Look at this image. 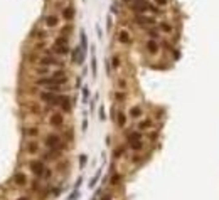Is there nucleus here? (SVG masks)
I'll list each match as a JSON object with an SVG mask.
<instances>
[{
	"mask_svg": "<svg viewBox=\"0 0 219 200\" xmlns=\"http://www.w3.org/2000/svg\"><path fill=\"white\" fill-rule=\"evenodd\" d=\"M130 7L137 12V15H140V14H145L147 10L153 12V14H162V12H160V8H158V7H155V5H152V4H148L147 0H131V2H130Z\"/></svg>",
	"mask_w": 219,
	"mask_h": 200,
	"instance_id": "1",
	"label": "nucleus"
},
{
	"mask_svg": "<svg viewBox=\"0 0 219 200\" xmlns=\"http://www.w3.org/2000/svg\"><path fill=\"white\" fill-rule=\"evenodd\" d=\"M46 146H47L49 150H62L64 148V145H62V141H61V136L56 135V133H51V135L46 136Z\"/></svg>",
	"mask_w": 219,
	"mask_h": 200,
	"instance_id": "2",
	"label": "nucleus"
},
{
	"mask_svg": "<svg viewBox=\"0 0 219 200\" xmlns=\"http://www.w3.org/2000/svg\"><path fill=\"white\" fill-rule=\"evenodd\" d=\"M40 99L46 101L49 106H57L59 99H61V94H57V93H51V91H44V93H40Z\"/></svg>",
	"mask_w": 219,
	"mask_h": 200,
	"instance_id": "3",
	"label": "nucleus"
},
{
	"mask_svg": "<svg viewBox=\"0 0 219 200\" xmlns=\"http://www.w3.org/2000/svg\"><path fill=\"white\" fill-rule=\"evenodd\" d=\"M133 20H135V24H138V25H142V27H148V25H155V24H157L155 17H150V15H145V14L135 15Z\"/></svg>",
	"mask_w": 219,
	"mask_h": 200,
	"instance_id": "4",
	"label": "nucleus"
},
{
	"mask_svg": "<svg viewBox=\"0 0 219 200\" xmlns=\"http://www.w3.org/2000/svg\"><path fill=\"white\" fill-rule=\"evenodd\" d=\"M30 171L36 175L37 178L44 177V171H46V165H44V161H42V160H34V161H30Z\"/></svg>",
	"mask_w": 219,
	"mask_h": 200,
	"instance_id": "5",
	"label": "nucleus"
},
{
	"mask_svg": "<svg viewBox=\"0 0 219 200\" xmlns=\"http://www.w3.org/2000/svg\"><path fill=\"white\" fill-rule=\"evenodd\" d=\"M12 180H14V183H15L17 187H26V185H27V175H26V173H22V171L15 173Z\"/></svg>",
	"mask_w": 219,
	"mask_h": 200,
	"instance_id": "6",
	"label": "nucleus"
},
{
	"mask_svg": "<svg viewBox=\"0 0 219 200\" xmlns=\"http://www.w3.org/2000/svg\"><path fill=\"white\" fill-rule=\"evenodd\" d=\"M59 106H61V109L64 111V113H68V111H71V98L66 94H61V99H59Z\"/></svg>",
	"mask_w": 219,
	"mask_h": 200,
	"instance_id": "7",
	"label": "nucleus"
},
{
	"mask_svg": "<svg viewBox=\"0 0 219 200\" xmlns=\"http://www.w3.org/2000/svg\"><path fill=\"white\" fill-rule=\"evenodd\" d=\"M49 123H51V126L59 128V126H62V124H64V116H62L61 113H54V114L51 116V120H49Z\"/></svg>",
	"mask_w": 219,
	"mask_h": 200,
	"instance_id": "8",
	"label": "nucleus"
},
{
	"mask_svg": "<svg viewBox=\"0 0 219 200\" xmlns=\"http://www.w3.org/2000/svg\"><path fill=\"white\" fill-rule=\"evenodd\" d=\"M127 141H128V145L142 141V133H140V131H130V133L127 135Z\"/></svg>",
	"mask_w": 219,
	"mask_h": 200,
	"instance_id": "9",
	"label": "nucleus"
},
{
	"mask_svg": "<svg viewBox=\"0 0 219 200\" xmlns=\"http://www.w3.org/2000/svg\"><path fill=\"white\" fill-rule=\"evenodd\" d=\"M145 47H147V51H148L150 54H157L158 52V42L155 39H148L145 42Z\"/></svg>",
	"mask_w": 219,
	"mask_h": 200,
	"instance_id": "10",
	"label": "nucleus"
},
{
	"mask_svg": "<svg viewBox=\"0 0 219 200\" xmlns=\"http://www.w3.org/2000/svg\"><path fill=\"white\" fill-rule=\"evenodd\" d=\"M118 40H120L121 44H131V36L128 30L121 29L120 32H118Z\"/></svg>",
	"mask_w": 219,
	"mask_h": 200,
	"instance_id": "11",
	"label": "nucleus"
},
{
	"mask_svg": "<svg viewBox=\"0 0 219 200\" xmlns=\"http://www.w3.org/2000/svg\"><path fill=\"white\" fill-rule=\"evenodd\" d=\"M44 22H46V25L47 27H56L59 24V19H57V15H54V14H51V15H46L44 17Z\"/></svg>",
	"mask_w": 219,
	"mask_h": 200,
	"instance_id": "12",
	"label": "nucleus"
},
{
	"mask_svg": "<svg viewBox=\"0 0 219 200\" xmlns=\"http://www.w3.org/2000/svg\"><path fill=\"white\" fill-rule=\"evenodd\" d=\"M26 151L30 153V155L39 153V143H37V141H27L26 143Z\"/></svg>",
	"mask_w": 219,
	"mask_h": 200,
	"instance_id": "13",
	"label": "nucleus"
},
{
	"mask_svg": "<svg viewBox=\"0 0 219 200\" xmlns=\"http://www.w3.org/2000/svg\"><path fill=\"white\" fill-rule=\"evenodd\" d=\"M142 114H143V109L140 108V106H133V108L130 109V118L131 120H138Z\"/></svg>",
	"mask_w": 219,
	"mask_h": 200,
	"instance_id": "14",
	"label": "nucleus"
},
{
	"mask_svg": "<svg viewBox=\"0 0 219 200\" xmlns=\"http://www.w3.org/2000/svg\"><path fill=\"white\" fill-rule=\"evenodd\" d=\"M62 19L64 20H73L74 19V7H66L62 10Z\"/></svg>",
	"mask_w": 219,
	"mask_h": 200,
	"instance_id": "15",
	"label": "nucleus"
},
{
	"mask_svg": "<svg viewBox=\"0 0 219 200\" xmlns=\"http://www.w3.org/2000/svg\"><path fill=\"white\" fill-rule=\"evenodd\" d=\"M24 135L26 136H30V138H37L39 136V128H24Z\"/></svg>",
	"mask_w": 219,
	"mask_h": 200,
	"instance_id": "16",
	"label": "nucleus"
},
{
	"mask_svg": "<svg viewBox=\"0 0 219 200\" xmlns=\"http://www.w3.org/2000/svg\"><path fill=\"white\" fill-rule=\"evenodd\" d=\"M96 71H98V64H96L95 47H91V73H93V77H96Z\"/></svg>",
	"mask_w": 219,
	"mask_h": 200,
	"instance_id": "17",
	"label": "nucleus"
},
{
	"mask_svg": "<svg viewBox=\"0 0 219 200\" xmlns=\"http://www.w3.org/2000/svg\"><path fill=\"white\" fill-rule=\"evenodd\" d=\"M54 52L56 54H59V56H66V54H69V47L68 46H54Z\"/></svg>",
	"mask_w": 219,
	"mask_h": 200,
	"instance_id": "18",
	"label": "nucleus"
},
{
	"mask_svg": "<svg viewBox=\"0 0 219 200\" xmlns=\"http://www.w3.org/2000/svg\"><path fill=\"white\" fill-rule=\"evenodd\" d=\"M81 51H83V54H86V51H88V37H86V34H84V30H81Z\"/></svg>",
	"mask_w": 219,
	"mask_h": 200,
	"instance_id": "19",
	"label": "nucleus"
},
{
	"mask_svg": "<svg viewBox=\"0 0 219 200\" xmlns=\"http://www.w3.org/2000/svg\"><path fill=\"white\" fill-rule=\"evenodd\" d=\"M152 124H153V121L150 120V118H147V120H143V121H140L138 123V130L142 131V130H148V128H152Z\"/></svg>",
	"mask_w": 219,
	"mask_h": 200,
	"instance_id": "20",
	"label": "nucleus"
},
{
	"mask_svg": "<svg viewBox=\"0 0 219 200\" xmlns=\"http://www.w3.org/2000/svg\"><path fill=\"white\" fill-rule=\"evenodd\" d=\"M116 123H118L120 128H123L125 124H127V116H125V113H121V111L116 113Z\"/></svg>",
	"mask_w": 219,
	"mask_h": 200,
	"instance_id": "21",
	"label": "nucleus"
},
{
	"mask_svg": "<svg viewBox=\"0 0 219 200\" xmlns=\"http://www.w3.org/2000/svg\"><path fill=\"white\" fill-rule=\"evenodd\" d=\"M99 177H101V170H98L95 173V177H93L91 180H89V188H95L96 187V183H98V180H99Z\"/></svg>",
	"mask_w": 219,
	"mask_h": 200,
	"instance_id": "22",
	"label": "nucleus"
},
{
	"mask_svg": "<svg viewBox=\"0 0 219 200\" xmlns=\"http://www.w3.org/2000/svg\"><path fill=\"white\" fill-rule=\"evenodd\" d=\"M54 46H68V37L66 36H59L57 39H56Z\"/></svg>",
	"mask_w": 219,
	"mask_h": 200,
	"instance_id": "23",
	"label": "nucleus"
},
{
	"mask_svg": "<svg viewBox=\"0 0 219 200\" xmlns=\"http://www.w3.org/2000/svg\"><path fill=\"white\" fill-rule=\"evenodd\" d=\"M158 27H160V30H164V32H167V34L172 32V25H170V24H167V22H162V24H158Z\"/></svg>",
	"mask_w": 219,
	"mask_h": 200,
	"instance_id": "24",
	"label": "nucleus"
},
{
	"mask_svg": "<svg viewBox=\"0 0 219 200\" xmlns=\"http://www.w3.org/2000/svg\"><path fill=\"white\" fill-rule=\"evenodd\" d=\"M109 182H111V185H118V183L121 182V175H120V173H113V175H111V180H109Z\"/></svg>",
	"mask_w": 219,
	"mask_h": 200,
	"instance_id": "25",
	"label": "nucleus"
},
{
	"mask_svg": "<svg viewBox=\"0 0 219 200\" xmlns=\"http://www.w3.org/2000/svg\"><path fill=\"white\" fill-rule=\"evenodd\" d=\"M88 99H89V87L84 86L83 87V103H84V104L88 103Z\"/></svg>",
	"mask_w": 219,
	"mask_h": 200,
	"instance_id": "26",
	"label": "nucleus"
},
{
	"mask_svg": "<svg viewBox=\"0 0 219 200\" xmlns=\"http://www.w3.org/2000/svg\"><path fill=\"white\" fill-rule=\"evenodd\" d=\"M111 66H113L115 69L120 67V57H118V56H113V57H111Z\"/></svg>",
	"mask_w": 219,
	"mask_h": 200,
	"instance_id": "27",
	"label": "nucleus"
},
{
	"mask_svg": "<svg viewBox=\"0 0 219 200\" xmlns=\"http://www.w3.org/2000/svg\"><path fill=\"white\" fill-rule=\"evenodd\" d=\"M125 98H127V94H125L123 91L115 93V99H116V101H125Z\"/></svg>",
	"mask_w": 219,
	"mask_h": 200,
	"instance_id": "28",
	"label": "nucleus"
},
{
	"mask_svg": "<svg viewBox=\"0 0 219 200\" xmlns=\"http://www.w3.org/2000/svg\"><path fill=\"white\" fill-rule=\"evenodd\" d=\"M131 150H135V151H140V150L143 148V141H138V143H133V145H130Z\"/></svg>",
	"mask_w": 219,
	"mask_h": 200,
	"instance_id": "29",
	"label": "nucleus"
},
{
	"mask_svg": "<svg viewBox=\"0 0 219 200\" xmlns=\"http://www.w3.org/2000/svg\"><path fill=\"white\" fill-rule=\"evenodd\" d=\"M106 120V111L103 106H99V121H105Z\"/></svg>",
	"mask_w": 219,
	"mask_h": 200,
	"instance_id": "30",
	"label": "nucleus"
},
{
	"mask_svg": "<svg viewBox=\"0 0 219 200\" xmlns=\"http://www.w3.org/2000/svg\"><path fill=\"white\" fill-rule=\"evenodd\" d=\"M71 30H73V27H71V25H66L64 29L61 30V36H66V37H68V34H69Z\"/></svg>",
	"mask_w": 219,
	"mask_h": 200,
	"instance_id": "31",
	"label": "nucleus"
},
{
	"mask_svg": "<svg viewBox=\"0 0 219 200\" xmlns=\"http://www.w3.org/2000/svg\"><path fill=\"white\" fill-rule=\"evenodd\" d=\"M118 87H120V89H121V91H123V89H127V81H125V79H118Z\"/></svg>",
	"mask_w": 219,
	"mask_h": 200,
	"instance_id": "32",
	"label": "nucleus"
},
{
	"mask_svg": "<svg viewBox=\"0 0 219 200\" xmlns=\"http://www.w3.org/2000/svg\"><path fill=\"white\" fill-rule=\"evenodd\" d=\"M78 197H79V190H76V188H74V192L71 193L69 197H68V200H76Z\"/></svg>",
	"mask_w": 219,
	"mask_h": 200,
	"instance_id": "33",
	"label": "nucleus"
},
{
	"mask_svg": "<svg viewBox=\"0 0 219 200\" xmlns=\"http://www.w3.org/2000/svg\"><path fill=\"white\" fill-rule=\"evenodd\" d=\"M147 34H148L150 37H153V39H157V37H158V32H157V30H153V29H148V30H147Z\"/></svg>",
	"mask_w": 219,
	"mask_h": 200,
	"instance_id": "34",
	"label": "nucleus"
},
{
	"mask_svg": "<svg viewBox=\"0 0 219 200\" xmlns=\"http://www.w3.org/2000/svg\"><path fill=\"white\" fill-rule=\"evenodd\" d=\"M86 160H88L86 155H81V157H79V165H81V168H84V165H86Z\"/></svg>",
	"mask_w": 219,
	"mask_h": 200,
	"instance_id": "35",
	"label": "nucleus"
},
{
	"mask_svg": "<svg viewBox=\"0 0 219 200\" xmlns=\"http://www.w3.org/2000/svg\"><path fill=\"white\" fill-rule=\"evenodd\" d=\"M121 155H123V148H116V150H115V153H113L115 158H120Z\"/></svg>",
	"mask_w": 219,
	"mask_h": 200,
	"instance_id": "36",
	"label": "nucleus"
},
{
	"mask_svg": "<svg viewBox=\"0 0 219 200\" xmlns=\"http://www.w3.org/2000/svg\"><path fill=\"white\" fill-rule=\"evenodd\" d=\"M155 4H157L158 7H164V5L169 4V0H155Z\"/></svg>",
	"mask_w": 219,
	"mask_h": 200,
	"instance_id": "37",
	"label": "nucleus"
},
{
	"mask_svg": "<svg viewBox=\"0 0 219 200\" xmlns=\"http://www.w3.org/2000/svg\"><path fill=\"white\" fill-rule=\"evenodd\" d=\"M51 175H52V171L49 170V168H46V171H44V178H51Z\"/></svg>",
	"mask_w": 219,
	"mask_h": 200,
	"instance_id": "38",
	"label": "nucleus"
},
{
	"mask_svg": "<svg viewBox=\"0 0 219 200\" xmlns=\"http://www.w3.org/2000/svg\"><path fill=\"white\" fill-rule=\"evenodd\" d=\"M81 182H83V178H81V177H79V178L76 180V183H74V188H76V190H79V185H81Z\"/></svg>",
	"mask_w": 219,
	"mask_h": 200,
	"instance_id": "39",
	"label": "nucleus"
},
{
	"mask_svg": "<svg viewBox=\"0 0 219 200\" xmlns=\"http://www.w3.org/2000/svg\"><path fill=\"white\" fill-rule=\"evenodd\" d=\"M113 198V195H111V193H105V195L101 197V200H111Z\"/></svg>",
	"mask_w": 219,
	"mask_h": 200,
	"instance_id": "40",
	"label": "nucleus"
},
{
	"mask_svg": "<svg viewBox=\"0 0 219 200\" xmlns=\"http://www.w3.org/2000/svg\"><path fill=\"white\" fill-rule=\"evenodd\" d=\"M37 73H39V74H47V67H39Z\"/></svg>",
	"mask_w": 219,
	"mask_h": 200,
	"instance_id": "41",
	"label": "nucleus"
},
{
	"mask_svg": "<svg viewBox=\"0 0 219 200\" xmlns=\"http://www.w3.org/2000/svg\"><path fill=\"white\" fill-rule=\"evenodd\" d=\"M88 130V120L84 118V121H83V131H86Z\"/></svg>",
	"mask_w": 219,
	"mask_h": 200,
	"instance_id": "42",
	"label": "nucleus"
},
{
	"mask_svg": "<svg viewBox=\"0 0 219 200\" xmlns=\"http://www.w3.org/2000/svg\"><path fill=\"white\" fill-rule=\"evenodd\" d=\"M140 160H142V158H140V157H138V155H135V157H133V161H135V163H138V161H140Z\"/></svg>",
	"mask_w": 219,
	"mask_h": 200,
	"instance_id": "43",
	"label": "nucleus"
},
{
	"mask_svg": "<svg viewBox=\"0 0 219 200\" xmlns=\"http://www.w3.org/2000/svg\"><path fill=\"white\" fill-rule=\"evenodd\" d=\"M81 86V77H78V79H76V87H79Z\"/></svg>",
	"mask_w": 219,
	"mask_h": 200,
	"instance_id": "44",
	"label": "nucleus"
},
{
	"mask_svg": "<svg viewBox=\"0 0 219 200\" xmlns=\"http://www.w3.org/2000/svg\"><path fill=\"white\" fill-rule=\"evenodd\" d=\"M17 200H30V198H29V197H19Z\"/></svg>",
	"mask_w": 219,
	"mask_h": 200,
	"instance_id": "45",
	"label": "nucleus"
}]
</instances>
